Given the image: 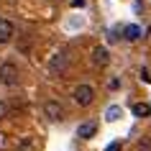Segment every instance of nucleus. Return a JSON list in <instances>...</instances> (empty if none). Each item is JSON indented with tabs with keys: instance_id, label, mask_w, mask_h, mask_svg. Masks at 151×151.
<instances>
[{
	"instance_id": "obj_12",
	"label": "nucleus",
	"mask_w": 151,
	"mask_h": 151,
	"mask_svg": "<svg viewBox=\"0 0 151 151\" xmlns=\"http://www.w3.org/2000/svg\"><path fill=\"white\" fill-rule=\"evenodd\" d=\"M8 113H10V108H8V105H5V103H3V100H0V118H5Z\"/></svg>"
},
{
	"instance_id": "obj_3",
	"label": "nucleus",
	"mask_w": 151,
	"mask_h": 151,
	"mask_svg": "<svg viewBox=\"0 0 151 151\" xmlns=\"http://www.w3.org/2000/svg\"><path fill=\"white\" fill-rule=\"evenodd\" d=\"M72 95H74V103H77V105L87 108V105H92V100H95V87L85 82V85H77Z\"/></svg>"
},
{
	"instance_id": "obj_5",
	"label": "nucleus",
	"mask_w": 151,
	"mask_h": 151,
	"mask_svg": "<svg viewBox=\"0 0 151 151\" xmlns=\"http://www.w3.org/2000/svg\"><path fill=\"white\" fill-rule=\"evenodd\" d=\"M44 115H46L51 123H62V120H64L62 103H56V100H46V103H44Z\"/></svg>"
},
{
	"instance_id": "obj_1",
	"label": "nucleus",
	"mask_w": 151,
	"mask_h": 151,
	"mask_svg": "<svg viewBox=\"0 0 151 151\" xmlns=\"http://www.w3.org/2000/svg\"><path fill=\"white\" fill-rule=\"evenodd\" d=\"M67 69H69V54H67L64 49H59L56 54L49 56V62H46V72L49 74H64Z\"/></svg>"
},
{
	"instance_id": "obj_10",
	"label": "nucleus",
	"mask_w": 151,
	"mask_h": 151,
	"mask_svg": "<svg viewBox=\"0 0 151 151\" xmlns=\"http://www.w3.org/2000/svg\"><path fill=\"white\" fill-rule=\"evenodd\" d=\"M120 118V108L118 105H110L108 110H105V120H118Z\"/></svg>"
},
{
	"instance_id": "obj_8",
	"label": "nucleus",
	"mask_w": 151,
	"mask_h": 151,
	"mask_svg": "<svg viewBox=\"0 0 151 151\" xmlns=\"http://www.w3.org/2000/svg\"><path fill=\"white\" fill-rule=\"evenodd\" d=\"M123 39L126 41H138L141 39V28H138V26H126V28H123Z\"/></svg>"
},
{
	"instance_id": "obj_13",
	"label": "nucleus",
	"mask_w": 151,
	"mask_h": 151,
	"mask_svg": "<svg viewBox=\"0 0 151 151\" xmlns=\"http://www.w3.org/2000/svg\"><path fill=\"white\" fill-rule=\"evenodd\" d=\"M120 149H123V146H120V143L115 141V143H110V146H108V149H105V151H120Z\"/></svg>"
},
{
	"instance_id": "obj_6",
	"label": "nucleus",
	"mask_w": 151,
	"mask_h": 151,
	"mask_svg": "<svg viewBox=\"0 0 151 151\" xmlns=\"http://www.w3.org/2000/svg\"><path fill=\"white\" fill-rule=\"evenodd\" d=\"M16 36V23L8 18H0V44H8Z\"/></svg>"
},
{
	"instance_id": "obj_11",
	"label": "nucleus",
	"mask_w": 151,
	"mask_h": 151,
	"mask_svg": "<svg viewBox=\"0 0 151 151\" xmlns=\"http://www.w3.org/2000/svg\"><path fill=\"white\" fill-rule=\"evenodd\" d=\"M136 151H151V138H138V146H136Z\"/></svg>"
},
{
	"instance_id": "obj_9",
	"label": "nucleus",
	"mask_w": 151,
	"mask_h": 151,
	"mask_svg": "<svg viewBox=\"0 0 151 151\" xmlns=\"http://www.w3.org/2000/svg\"><path fill=\"white\" fill-rule=\"evenodd\" d=\"M133 115H136V118H146V115H151V105L149 103H136L133 105Z\"/></svg>"
},
{
	"instance_id": "obj_4",
	"label": "nucleus",
	"mask_w": 151,
	"mask_h": 151,
	"mask_svg": "<svg viewBox=\"0 0 151 151\" xmlns=\"http://www.w3.org/2000/svg\"><path fill=\"white\" fill-rule=\"evenodd\" d=\"M90 62H92L95 69H105L110 64V51H108V46H95L92 54H90Z\"/></svg>"
},
{
	"instance_id": "obj_2",
	"label": "nucleus",
	"mask_w": 151,
	"mask_h": 151,
	"mask_svg": "<svg viewBox=\"0 0 151 151\" xmlns=\"http://www.w3.org/2000/svg\"><path fill=\"white\" fill-rule=\"evenodd\" d=\"M18 82H21V69H18L13 62H3L0 64V85L16 87Z\"/></svg>"
},
{
	"instance_id": "obj_7",
	"label": "nucleus",
	"mask_w": 151,
	"mask_h": 151,
	"mask_svg": "<svg viewBox=\"0 0 151 151\" xmlns=\"http://www.w3.org/2000/svg\"><path fill=\"white\" fill-rule=\"evenodd\" d=\"M95 133H97V123H92V120H85V123H80V128H77V136H80V138H92Z\"/></svg>"
}]
</instances>
